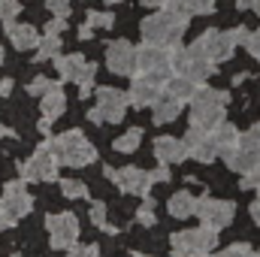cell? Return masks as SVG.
Here are the masks:
<instances>
[{
  "mask_svg": "<svg viewBox=\"0 0 260 257\" xmlns=\"http://www.w3.org/2000/svg\"><path fill=\"white\" fill-rule=\"evenodd\" d=\"M233 215H236V206L230 200H212V197H200L197 200V218H200V224L209 227V230H215V233H221L224 227H230Z\"/></svg>",
  "mask_w": 260,
  "mask_h": 257,
  "instance_id": "obj_12",
  "label": "cell"
},
{
  "mask_svg": "<svg viewBox=\"0 0 260 257\" xmlns=\"http://www.w3.org/2000/svg\"><path fill=\"white\" fill-rule=\"evenodd\" d=\"M215 242H218V233L203 227V224L197 230H179V233L170 236L173 257H209Z\"/></svg>",
  "mask_w": 260,
  "mask_h": 257,
  "instance_id": "obj_4",
  "label": "cell"
},
{
  "mask_svg": "<svg viewBox=\"0 0 260 257\" xmlns=\"http://www.w3.org/2000/svg\"><path fill=\"white\" fill-rule=\"evenodd\" d=\"M182 106L185 103H179L176 97H170L167 91L151 103V118H154V124H170V121H176L179 118V112H182Z\"/></svg>",
  "mask_w": 260,
  "mask_h": 257,
  "instance_id": "obj_21",
  "label": "cell"
},
{
  "mask_svg": "<svg viewBox=\"0 0 260 257\" xmlns=\"http://www.w3.org/2000/svg\"><path fill=\"white\" fill-rule=\"evenodd\" d=\"M136 73H151V76H160V79H170L173 76V67H170V49H160V46H139L136 49Z\"/></svg>",
  "mask_w": 260,
  "mask_h": 257,
  "instance_id": "obj_16",
  "label": "cell"
},
{
  "mask_svg": "<svg viewBox=\"0 0 260 257\" xmlns=\"http://www.w3.org/2000/svg\"><path fill=\"white\" fill-rule=\"evenodd\" d=\"M151 182L157 185V182H170V170H167V164H160L154 173H151Z\"/></svg>",
  "mask_w": 260,
  "mask_h": 257,
  "instance_id": "obj_42",
  "label": "cell"
},
{
  "mask_svg": "<svg viewBox=\"0 0 260 257\" xmlns=\"http://www.w3.org/2000/svg\"><path fill=\"white\" fill-rule=\"evenodd\" d=\"M52 88H58V82H52V79H46V76H37V79L27 85V94H34V97H43V94H49Z\"/></svg>",
  "mask_w": 260,
  "mask_h": 257,
  "instance_id": "obj_31",
  "label": "cell"
},
{
  "mask_svg": "<svg viewBox=\"0 0 260 257\" xmlns=\"http://www.w3.org/2000/svg\"><path fill=\"white\" fill-rule=\"evenodd\" d=\"M12 257H21V254H12Z\"/></svg>",
  "mask_w": 260,
  "mask_h": 257,
  "instance_id": "obj_54",
  "label": "cell"
},
{
  "mask_svg": "<svg viewBox=\"0 0 260 257\" xmlns=\"http://www.w3.org/2000/svg\"><path fill=\"white\" fill-rule=\"evenodd\" d=\"M185 145H188V157H194L200 164H212V160L218 157V148H215L209 130H200V127H194V124L185 133Z\"/></svg>",
  "mask_w": 260,
  "mask_h": 257,
  "instance_id": "obj_18",
  "label": "cell"
},
{
  "mask_svg": "<svg viewBox=\"0 0 260 257\" xmlns=\"http://www.w3.org/2000/svg\"><path fill=\"white\" fill-rule=\"evenodd\" d=\"M224 160H227V167L233 170V173H248V170H254L260 164V124L251 130H245V133H239V142L224 154Z\"/></svg>",
  "mask_w": 260,
  "mask_h": 257,
  "instance_id": "obj_5",
  "label": "cell"
},
{
  "mask_svg": "<svg viewBox=\"0 0 260 257\" xmlns=\"http://www.w3.org/2000/svg\"><path fill=\"white\" fill-rule=\"evenodd\" d=\"M46 230L52 239V248H73L79 239V218L73 212H58L46 218Z\"/></svg>",
  "mask_w": 260,
  "mask_h": 257,
  "instance_id": "obj_14",
  "label": "cell"
},
{
  "mask_svg": "<svg viewBox=\"0 0 260 257\" xmlns=\"http://www.w3.org/2000/svg\"><path fill=\"white\" fill-rule=\"evenodd\" d=\"M236 6L239 9H251V0H236Z\"/></svg>",
  "mask_w": 260,
  "mask_h": 257,
  "instance_id": "obj_47",
  "label": "cell"
},
{
  "mask_svg": "<svg viewBox=\"0 0 260 257\" xmlns=\"http://www.w3.org/2000/svg\"><path fill=\"white\" fill-rule=\"evenodd\" d=\"M167 212H170L173 218H194L197 215V197L191 191L173 194L170 203H167Z\"/></svg>",
  "mask_w": 260,
  "mask_h": 257,
  "instance_id": "obj_24",
  "label": "cell"
},
{
  "mask_svg": "<svg viewBox=\"0 0 260 257\" xmlns=\"http://www.w3.org/2000/svg\"><path fill=\"white\" fill-rule=\"evenodd\" d=\"M164 82H167V79H160V76L136 73V76H133V85H130V91H127V103L136 106V109L151 106V103L164 94Z\"/></svg>",
  "mask_w": 260,
  "mask_h": 257,
  "instance_id": "obj_15",
  "label": "cell"
},
{
  "mask_svg": "<svg viewBox=\"0 0 260 257\" xmlns=\"http://www.w3.org/2000/svg\"><path fill=\"white\" fill-rule=\"evenodd\" d=\"M46 145L55 151L58 164H64V167H88L97 160V148L85 139L82 130H67L55 139H46Z\"/></svg>",
  "mask_w": 260,
  "mask_h": 257,
  "instance_id": "obj_2",
  "label": "cell"
},
{
  "mask_svg": "<svg viewBox=\"0 0 260 257\" xmlns=\"http://www.w3.org/2000/svg\"><path fill=\"white\" fill-rule=\"evenodd\" d=\"M0 61H3V49H0Z\"/></svg>",
  "mask_w": 260,
  "mask_h": 257,
  "instance_id": "obj_53",
  "label": "cell"
},
{
  "mask_svg": "<svg viewBox=\"0 0 260 257\" xmlns=\"http://www.w3.org/2000/svg\"><path fill=\"white\" fill-rule=\"evenodd\" d=\"M55 64H58L61 79L76 82V85H79V94H82V97H91L97 67L91 64V61H85V55H58V58H55Z\"/></svg>",
  "mask_w": 260,
  "mask_h": 257,
  "instance_id": "obj_8",
  "label": "cell"
},
{
  "mask_svg": "<svg viewBox=\"0 0 260 257\" xmlns=\"http://www.w3.org/2000/svg\"><path fill=\"white\" fill-rule=\"evenodd\" d=\"M64 27H67V18H52L49 24H46V34H64Z\"/></svg>",
  "mask_w": 260,
  "mask_h": 257,
  "instance_id": "obj_41",
  "label": "cell"
},
{
  "mask_svg": "<svg viewBox=\"0 0 260 257\" xmlns=\"http://www.w3.org/2000/svg\"><path fill=\"white\" fill-rule=\"evenodd\" d=\"M67 109V94L61 91V85L58 88H52L49 94H43V118H49V121H55V118H61Z\"/></svg>",
  "mask_w": 260,
  "mask_h": 257,
  "instance_id": "obj_25",
  "label": "cell"
},
{
  "mask_svg": "<svg viewBox=\"0 0 260 257\" xmlns=\"http://www.w3.org/2000/svg\"><path fill=\"white\" fill-rule=\"evenodd\" d=\"M67 251H70L67 257H97L100 254L97 245H73V248H67Z\"/></svg>",
  "mask_w": 260,
  "mask_h": 257,
  "instance_id": "obj_39",
  "label": "cell"
},
{
  "mask_svg": "<svg viewBox=\"0 0 260 257\" xmlns=\"http://www.w3.org/2000/svg\"><path fill=\"white\" fill-rule=\"evenodd\" d=\"M3 136H12V130H9V127H3V124H0V139H3Z\"/></svg>",
  "mask_w": 260,
  "mask_h": 257,
  "instance_id": "obj_48",
  "label": "cell"
},
{
  "mask_svg": "<svg viewBox=\"0 0 260 257\" xmlns=\"http://www.w3.org/2000/svg\"><path fill=\"white\" fill-rule=\"evenodd\" d=\"M133 257H148V254H133Z\"/></svg>",
  "mask_w": 260,
  "mask_h": 257,
  "instance_id": "obj_52",
  "label": "cell"
},
{
  "mask_svg": "<svg viewBox=\"0 0 260 257\" xmlns=\"http://www.w3.org/2000/svg\"><path fill=\"white\" fill-rule=\"evenodd\" d=\"M9 224H6V218H3V209H0V230H6Z\"/></svg>",
  "mask_w": 260,
  "mask_h": 257,
  "instance_id": "obj_49",
  "label": "cell"
},
{
  "mask_svg": "<svg viewBox=\"0 0 260 257\" xmlns=\"http://www.w3.org/2000/svg\"><path fill=\"white\" fill-rule=\"evenodd\" d=\"M21 12V3L18 0H0V21H15V15Z\"/></svg>",
  "mask_w": 260,
  "mask_h": 257,
  "instance_id": "obj_34",
  "label": "cell"
},
{
  "mask_svg": "<svg viewBox=\"0 0 260 257\" xmlns=\"http://www.w3.org/2000/svg\"><path fill=\"white\" fill-rule=\"evenodd\" d=\"M103 170H106V179L118 185V191L136 194V197L151 194V185H154V182H151V173H148V170H139V167H121V170L103 167Z\"/></svg>",
  "mask_w": 260,
  "mask_h": 257,
  "instance_id": "obj_13",
  "label": "cell"
},
{
  "mask_svg": "<svg viewBox=\"0 0 260 257\" xmlns=\"http://www.w3.org/2000/svg\"><path fill=\"white\" fill-rule=\"evenodd\" d=\"M61 55V34H43L37 43V61H55Z\"/></svg>",
  "mask_w": 260,
  "mask_h": 257,
  "instance_id": "obj_26",
  "label": "cell"
},
{
  "mask_svg": "<svg viewBox=\"0 0 260 257\" xmlns=\"http://www.w3.org/2000/svg\"><path fill=\"white\" fill-rule=\"evenodd\" d=\"M9 91H12V79H3V82H0V97H6Z\"/></svg>",
  "mask_w": 260,
  "mask_h": 257,
  "instance_id": "obj_45",
  "label": "cell"
},
{
  "mask_svg": "<svg viewBox=\"0 0 260 257\" xmlns=\"http://www.w3.org/2000/svg\"><path fill=\"white\" fill-rule=\"evenodd\" d=\"M230 103L227 91H215L209 85H200L197 94L191 97V124L200 130H212L215 124L224 121V106Z\"/></svg>",
  "mask_w": 260,
  "mask_h": 257,
  "instance_id": "obj_1",
  "label": "cell"
},
{
  "mask_svg": "<svg viewBox=\"0 0 260 257\" xmlns=\"http://www.w3.org/2000/svg\"><path fill=\"white\" fill-rule=\"evenodd\" d=\"M61 194L67 200H82V197H88V185L79 179H61Z\"/></svg>",
  "mask_w": 260,
  "mask_h": 257,
  "instance_id": "obj_30",
  "label": "cell"
},
{
  "mask_svg": "<svg viewBox=\"0 0 260 257\" xmlns=\"http://www.w3.org/2000/svg\"><path fill=\"white\" fill-rule=\"evenodd\" d=\"M136 221H139L142 227H154V224H157V218H154V197H151V194L142 197V206H139V212H136Z\"/></svg>",
  "mask_w": 260,
  "mask_h": 257,
  "instance_id": "obj_29",
  "label": "cell"
},
{
  "mask_svg": "<svg viewBox=\"0 0 260 257\" xmlns=\"http://www.w3.org/2000/svg\"><path fill=\"white\" fill-rule=\"evenodd\" d=\"M88 27H112L115 24V15L112 12H88Z\"/></svg>",
  "mask_w": 260,
  "mask_h": 257,
  "instance_id": "obj_32",
  "label": "cell"
},
{
  "mask_svg": "<svg viewBox=\"0 0 260 257\" xmlns=\"http://www.w3.org/2000/svg\"><path fill=\"white\" fill-rule=\"evenodd\" d=\"M251 9H254V12H260V0H251Z\"/></svg>",
  "mask_w": 260,
  "mask_h": 257,
  "instance_id": "obj_50",
  "label": "cell"
},
{
  "mask_svg": "<svg viewBox=\"0 0 260 257\" xmlns=\"http://www.w3.org/2000/svg\"><path fill=\"white\" fill-rule=\"evenodd\" d=\"M154 157L167 167L182 164V160H188V145H185V139H176V136H157L154 139Z\"/></svg>",
  "mask_w": 260,
  "mask_h": 257,
  "instance_id": "obj_19",
  "label": "cell"
},
{
  "mask_svg": "<svg viewBox=\"0 0 260 257\" xmlns=\"http://www.w3.org/2000/svg\"><path fill=\"white\" fill-rule=\"evenodd\" d=\"M6 37H9V43H12L18 52H30V49H37V43H40L37 27H34V24H18V21H6Z\"/></svg>",
  "mask_w": 260,
  "mask_h": 257,
  "instance_id": "obj_20",
  "label": "cell"
},
{
  "mask_svg": "<svg viewBox=\"0 0 260 257\" xmlns=\"http://www.w3.org/2000/svg\"><path fill=\"white\" fill-rule=\"evenodd\" d=\"M203 82H191V79H185V76H170L167 82H164V91L170 94V97H176L179 103H191V97L197 94V88H200Z\"/></svg>",
  "mask_w": 260,
  "mask_h": 257,
  "instance_id": "obj_23",
  "label": "cell"
},
{
  "mask_svg": "<svg viewBox=\"0 0 260 257\" xmlns=\"http://www.w3.org/2000/svg\"><path fill=\"white\" fill-rule=\"evenodd\" d=\"M106 67L115 76H136V49L127 40H115L106 46Z\"/></svg>",
  "mask_w": 260,
  "mask_h": 257,
  "instance_id": "obj_17",
  "label": "cell"
},
{
  "mask_svg": "<svg viewBox=\"0 0 260 257\" xmlns=\"http://www.w3.org/2000/svg\"><path fill=\"white\" fill-rule=\"evenodd\" d=\"M245 191H254V188H260V164L254 167V170H248V173H242V182H239Z\"/></svg>",
  "mask_w": 260,
  "mask_h": 257,
  "instance_id": "obj_36",
  "label": "cell"
},
{
  "mask_svg": "<svg viewBox=\"0 0 260 257\" xmlns=\"http://www.w3.org/2000/svg\"><path fill=\"white\" fill-rule=\"evenodd\" d=\"M142 40L145 43H151V46H160V49H176L179 43H182V37H185V24H179L176 18H170L164 9L160 12H154V15H148V18H142Z\"/></svg>",
  "mask_w": 260,
  "mask_h": 257,
  "instance_id": "obj_3",
  "label": "cell"
},
{
  "mask_svg": "<svg viewBox=\"0 0 260 257\" xmlns=\"http://www.w3.org/2000/svg\"><path fill=\"white\" fill-rule=\"evenodd\" d=\"M236 46H239V43H236V30H224V34H221V30H206V34H200L194 43H191V49H194L197 55H203V58L212 61V64L227 61Z\"/></svg>",
  "mask_w": 260,
  "mask_h": 257,
  "instance_id": "obj_7",
  "label": "cell"
},
{
  "mask_svg": "<svg viewBox=\"0 0 260 257\" xmlns=\"http://www.w3.org/2000/svg\"><path fill=\"white\" fill-rule=\"evenodd\" d=\"M46 9L58 18H67L70 15V0H46Z\"/></svg>",
  "mask_w": 260,
  "mask_h": 257,
  "instance_id": "obj_37",
  "label": "cell"
},
{
  "mask_svg": "<svg viewBox=\"0 0 260 257\" xmlns=\"http://www.w3.org/2000/svg\"><path fill=\"white\" fill-rule=\"evenodd\" d=\"M257 191H260V188H257Z\"/></svg>",
  "mask_w": 260,
  "mask_h": 257,
  "instance_id": "obj_55",
  "label": "cell"
},
{
  "mask_svg": "<svg viewBox=\"0 0 260 257\" xmlns=\"http://www.w3.org/2000/svg\"><path fill=\"white\" fill-rule=\"evenodd\" d=\"M58 157H55V151L43 142L24 164H21V179L24 182H55L58 179Z\"/></svg>",
  "mask_w": 260,
  "mask_h": 257,
  "instance_id": "obj_11",
  "label": "cell"
},
{
  "mask_svg": "<svg viewBox=\"0 0 260 257\" xmlns=\"http://www.w3.org/2000/svg\"><path fill=\"white\" fill-rule=\"evenodd\" d=\"M170 67H173L176 76H185L191 82H206L215 73V64L212 61H206L203 55H197L194 49H182V46H176L170 52Z\"/></svg>",
  "mask_w": 260,
  "mask_h": 257,
  "instance_id": "obj_10",
  "label": "cell"
},
{
  "mask_svg": "<svg viewBox=\"0 0 260 257\" xmlns=\"http://www.w3.org/2000/svg\"><path fill=\"white\" fill-rule=\"evenodd\" d=\"M88 215H91V224H94V227H100V230L109 224V221H106V203H100V200H94V203H91V212H88Z\"/></svg>",
  "mask_w": 260,
  "mask_h": 257,
  "instance_id": "obj_33",
  "label": "cell"
},
{
  "mask_svg": "<svg viewBox=\"0 0 260 257\" xmlns=\"http://www.w3.org/2000/svg\"><path fill=\"white\" fill-rule=\"evenodd\" d=\"M0 209H3V218H6L9 227L18 224V221L34 209V197L27 194V182H24V179H15V182H6V185H3Z\"/></svg>",
  "mask_w": 260,
  "mask_h": 257,
  "instance_id": "obj_9",
  "label": "cell"
},
{
  "mask_svg": "<svg viewBox=\"0 0 260 257\" xmlns=\"http://www.w3.org/2000/svg\"><path fill=\"white\" fill-rule=\"evenodd\" d=\"M127 94L118 88H97V106L88 112V121L94 124H118L127 112Z\"/></svg>",
  "mask_w": 260,
  "mask_h": 257,
  "instance_id": "obj_6",
  "label": "cell"
},
{
  "mask_svg": "<svg viewBox=\"0 0 260 257\" xmlns=\"http://www.w3.org/2000/svg\"><path fill=\"white\" fill-rule=\"evenodd\" d=\"M167 0H142V6H148V9H160Z\"/></svg>",
  "mask_w": 260,
  "mask_h": 257,
  "instance_id": "obj_46",
  "label": "cell"
},
{
  "mask_svg": "<svg viewBox=\"0 0 260 257\" xmlns=\"http://www.w3.org/2000/svg\"><path fill=\"white\" fill-rule=\"evenodd\" d=\"M91 34H94V27H88V24L79 27V40H91Z\"/></svg>",
  "mask_w": 260,
  "mask_h": 257,
  "instance_id": "obj_44",
  "label": "cell"
},
{
  "mask_svg": "<svg viewBox=\"0 0 260 257\" xmlns=\"http://www.w3.org/2000/svg\"><path fill=\"white\" fill-rule=\"evenodd\" d=\"M215 3L218 0H191V9H194V15H209V12H215Z\"/></svg>",
  "mask_w": 260,
  "mask_h": 257,
  "instance_id": "obj_40",
  "label": "cell"
},
{
  "mask_svg": "<svg viewBox=\"0 0 260 257\" xmlns=\"http://www.w3.org/2000/svg\"><path fill=\"white\" fill-rule=\"evenodd\" d=\"M139 142H142V130H139V127H130L124 136H118V139H115V151L130 154V151H136V148H139Z\"/></svg>",
  "mask_w": 260,
  "mask_h": 257,
  "instance_id": "obj_28",
  "label": "cell"
},
{
  "mask_svg": "<svg viewBox=\"0 0 260 257\" xmlns=\"http://www.w3.org/2000/svg\"><path fill=\"white\" fill-rule=\"evenodd\" d=\"M218 257H254V251H251V245L239 242V245H230V248H224Z\"/></svg>",
  "mask_w": 260,
  "mask_h": 257,
  "instance_id": "obj_38",
  "label": "cell"
},
{
  "mask_svg": "<svg viewBox=\"0 0 260 257\" xmlns=\"http://www.w3.org/2000/svg\"><path fill=\"white\" fill-rule=\"evenodd\" d=\"M115 3H124V0H106V6H115Z\"/></svg>",
  "mask_w": 260,
  "mask_h": 257,
  "instance_id": "obj_51",
  "label": "cell"
},
{
  "mask_svg": "<svg viewBox=\"0 0 260 257\" xmlns=\"http://www.w3.org/2000/svg\"><path fill=\"white\" fill-rule=\"evenodd\" d=\"M160 9H164L170 18H176L179 24H188V21H191V15H194V9H191V0H167Z\"/></svg>",
  "mask_w": 260,
  "mask_h": 257,
  "instance_id": "obj_27",
  "label": "cell"
},
{
  "mask_svg": "<svg viewBox=\"0 0 260 257\" xmlns=\"http://www.w3.org/2000/svg\"><path fill=\"white\" fill-rule=\"evenodd\" d=\"M209 136H212V142H215V148H218V157H224L236 142H239V130L233 127L227 118L221 121V124H215V127L209 130Z\"/></svg>",
  "mask_w": 260,
  "mask_h": 257,
  "instance_id": "obj_22",
  "label": "cell"
},
{
  "mask_svg": "<svg viewBox=\"0 0 260 257\" xmlns=\"http://www.w3.org/2000/svg\"><path fill=\"white\" fill-rule=\"evenodd\" d=\"M245 49H248V55L251 58H257L260 61V27L257 30H248V37H245V43H242Z\"/></svg>",
  "mask_w": 260,
  "mask_h": 257,
  "instance_id": "obj_35",
  "label": "cell"
},
{
  "mask_svg": "<svg viewBox=\"0 0 260 257\" xmlns=\"http://www.w3.org/2000/svg\"><path fill=\"white\" fill-rule=\"evenodd\" d=\"M248 212H251V218H254V224L260 227V197L254 200V203H251V209H248Z\"/></svg>",
  "mask_w": 260,
  "mask_h": 257,
  "instance_id": "obj_43",
  "label": "cell"
}]
</instances>
